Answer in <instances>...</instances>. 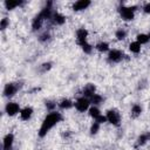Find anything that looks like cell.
I'll list each match as a JSON object with an SVG mask.
<instances>
[{"label": "cell", "mask_w": 150, "mask_h": 150, "mask_svg": "<svg viewBox=\"0 0 150 150\" xmlns=\"http://www.w3.org/2000/svg\"><path fill=\"white\" fill-rule=\"evenodd\" d=\"M61 120H62V115H61L60 112H57V111H52L50 114H48V115L45 117V120H43V122H42V124H41V127H40L39 136H40V137H45V136L47 135V132H48L55 124H57Z\"/></svg>", "instance_id": "1"}, {"label": "cell", "mask_w": 150, "mask_h": 150, "mask_svg": "<svg viewBox=\"0 0 150 150\" xmlns=\"http://www.w3.org/2000/svg\"><path fill=\"white\" fill-rule=\"evenodd\" d=\"M87 36H88V32L87 29L84 28H80L76 30V40H77V43L81 46V48L83 49L84 53L87 54H90L91 53V46L88 43L87 41Z\"/></svg>", "instance_id": "2"}, {"label": "cell", "mask_w": 150, "mask_h": 150, "mask_svg": "<svg viewBox=\"0 0 150 150\" xmlns=\"http://www.w3.org/2000/svg\"><path fill=\"white\" fill-rule=\"evenodd\" d=\"M136 8H137V6H130V7L121 6L120 9H118V12H120V15H121V18H122L123 20L130 21V20H132L134 16H135L134 13H135Z\"/></svg>", "instance_id": "3"}, {"label": "cell", "mask_w": 150, "mask_h": 150, "mask_svg": "<svg viewBox=\"0 0 150 150\" xmlns=\"http://www.w3.org/2000/svg\"><path fill=\"white\" fill-rule=\"evenodd\" d=\"M105 117H107V121H108L109 123H111L112 125H116V127L120 125L121 116H120V114H118L116 110H108Z\"/></svg>", "instance_id": "4"}, {"label": "cell", "mask_w": 150, "mask_h": 150, "mask_svg": "<svg viewBox=\"0 0 150 150\" xmlns=\"http://www.w3.org/2000/svg\"><path fill=\"white\" fill-rule=\"evenodd\" d=\"M89 104H90L89 98H87V97H84V96H82V97L77 98V100H76V102L74 103V105H75L76 110H79V111H81V112L86 111V110L89 108Z\"/></svg>", "instance_id": "5"}, {"label": "cell", "mask_w": 150, "mask_h": 150, "mask_svg": "<svg viewBox=\"0 0 150 150\" xmlns=\"http://www.w3.org/2000/svg\"><path fill=\"white\" fill-rule=\"evenodd\" d=\"M19 88H20L19 83H7L4 88V95L6 97H12L19 90Z\"/></svg>", "instance_id": "6"}, {"label": "cell", "mask_w": 150, "mask_h": 150, "mask_svg": "<svg viewBox=\"0 0 150 150\" xmlns=\"http://www.w3.org/2000/svg\"><path fill=\"white\" fill-rule=\"evenodd\" d=\"M123 56H124V55H123V53H122L121 50H118V49H112V50H110L109 54H108V61L116 63V62H120V61L123 59Z\"/></svg>", "instance_id": "7"}, {"label": "cell", "mask_w": 150, "mask_h": 150, "mask_svg": "<svg viewBox=\"0 0 150 150\" xmlns=\"http://www.w3.org/2000/svg\"><path fill=\"white\" fill-rule=\"evenodd\" d=\"M5 110H6L7 115L14 116V115H16L18 112H20V107H19V104L15 103V102H8V103L6 104V107H5Z\"/></svg>", "instance_id": "8"}, {"label": "cell", "mask_w": 150, "mask_h": 150, "mask_svg": "<svg viewBox=\"0 0 150 150\" xmlns=\"http://www.w3.org/2000/svg\"><path fill=\"white\" fill-rule=\"evenodd\" d=\"M13 142H14L13 134H7L4 138V142H2V150H12Z\"/></svg>", "instance_id": "9"}, {"label": "cell", "mask_w": 150, "mask_h": 150, "mask_svg": "<svg viewBox=\"0 0 150 150\" xmlns=\"http://www.w3.org/2000/svg\"><path fill=\"white\" fill-rule=\"evenodd\" d=\"M43 21H45L43 16L39 13V14L34 18V20H33V22H32V28H33V30H34V32L40 30L41 27H42V25H43Z\"/></svg>", "instance_id": "10"}, {"label": "cell", "mask_w": 150, "mask_h": 150, "mask_svg": "<svg viewBox=\"0 0 150 150\" xmlns=\"http://www.w3.org/2000/svg\"><path fill=\"white\" fill-rule=\"evenodd\" d=\"M89 6H90V1L89 0H79L73 5V9L76 11V12L77 11H83Z\"/></svg>", "instance_id": "11"}, {"label": "cell", "mask_w": 150, "mask_h": 150, "mask_svg": "<svg viewBox=\"0 0 150 150\" xmlns=\"http://www.w3.org/2000/svg\"><path fill=\"white\" fill-rule=\"evenodd\" d=\"M50 21L54 25H63L64 21H66V18L62 14H60L59 12H54L53 15H52V18H50Z\"/></svg>", "instance_id": "12"}, {"label": "cell", "mask_w": 150, "mask_h": 150, "mask_svg": "<svg viewBox=\"0 0 150 150\" xmlns=\"http://www.w3.org/2000/svg\"><path fill=\"white\" fill-rule=\"evenodd\" d=\"M83 96L84 97H87V98H90L94 94H95V86L94 84H91V83H88V84H86L84 86V88H83Z\"/></svg>", "instance_id": "13"}, {"label": "cell", "mask_w": 150, "mask_h": 150, "mask_svg": "<svg viewBox=\"0 0 150 150\" xmlns=\"http://www.w3.org/2000/svg\"><path fill=\"white\" fill-rule=\"evenodd\" d=\"M32 115H33V109L30 107H26L20 110V117L23 121H28L32 117Z\"/></svg>", "instance_id": "14"}, {"label": "cell", "mask_w": 150, "mask_h": 150, "mask_svg": "<svg viewBox=\"0 0 150 150\" xmlns=\"http://www.w3.org/2000/svg\"><path fill=\"white\" fill-rule=\"evenodd\" d=\"M4 4H5V7H6L8 11H11V9H14L15 7L21 6L23 2H22V1H12V0H7V1H5Z\"/></svg>", "instance_id": "15"}, {"label": "cell", "mask_w": 150, "mask_h": 150, "mask_svg": "<svg viewBox=\"0 0 150 150\" xmlns=\"http://www.w3.org/2000/svg\"><path fill=\"white\" fill-rule=\"evenodd\" d=\"M73 105H74V103H73L70 100H62V101L59 103V107H60L61 109H70Z\"/></svg>", "instance_id": "16"}, {"label": "cell", "mask_w": 150, "mask_h": 150, "mask_svg": "<svg viewBox=\"0 0 150 150\" xmlns=\"http://www.w3.org/2000/svg\"><path fill=\"white\" fill-rule=\"evenodd\" d=\"M141 112H142V107L139 104H134L131 107V115L134 117H137L138 115H141Z\"/></svg>", "instance_id": "17"}, {"label": "cell", "mask_w": 150, "mask_h": 150, "mask_svg": "<svg viewBox=\"0 0 150 150\" xmlns=\"http://www.w3.org/2000/svg\"><path fill=\"white\" fill-rule=\"evenodd\" d=\"M102 96L101 95H98V94H94L90 98H89V101H90V103H93L94 105H96V104H100L101 102H102Z\"/></svg>", "instance_id": "18"}, {"label": "cell", "mask_w": 150, "mask_h": 150, "mask_svg": "<svg viewBox=\"0 0 150 150\" xmlns=\"http://www.w3.org/2000/svg\"><path fill=\"white\" fill-rule=\"evenodd\" d=\"M96 49L101 53H104V52L109 50V45L107 42H100V43L96 45Z\"/></svg>", "instance_id": "19"}, {"label": "cell", "mask_w": 150, "mask_h": 150, "mask_svg": "<svg viewBox=\"0 0 150 150\" xmlns=\"http://www.w3.org/2000/svg\"><path fill=\"white\" fill-rule=\"evenodd\" d=\"M129 49H130L132 53L137 54V53H139V50H141V45H139L137 41L131 42V43H130V46H129Z\"/></svg>", "instance_id": "20"}, {"label": "cell", "mask_w": 150, "mask_h": 150, "mask_svg": "<svg viewBox=\"0 0 150 150\" xmlns=\"http://www.w3.org/2000/svg\"><path fill=\"white\" fill-rule=\"evenodd\" d=\"M136 39H137V42L139 45H144V43L149 42V36L146 34H138Z\"/></svg>", "instance_id": "21"}, {"label": "cell", "mask_w": 150, "mask_h": 150, "mask_svg": "<svg viewBox=\"0 0 150 150\" xmlns=\"http://www.w3.org/2000/svg\"><path fill=\"white\" fill-rule=\"evenodd\" d=\"M89 115L94 118V120H96L100 115H101V112H100V110H98V108H96L95 105L94 107H91L90 109H89Z\"/></svg>", "instance_id": "22"}, {"label": "cell", "mask_w": 150, "mask_h": 150, "mask_svg": "<svg viewBox=\"0 0 150 150\" xmlns=\"http://www.w3.org/2000/svg\"><path fill=\"white\" fill-rule=\"evenodd\" d=\"M149 139L148 135H141L138 138H137V143H136V146H141V145H144L146 143V141Z\"/></svg>", "instance_id": "23"}, {"label": "cell", "mask_w": 150, "mask_h": 150, "mask_svg": "<svg viewBox=\"0 0 150 150\" xmlns=\"http://www.w3.org/2000/svg\"><path fill=\"white\" fill-rule=\"evenodd\" d=\"M98 129H100V123L94 122V123L91 124V127H90V134H91V135H95V134L98 131Z\"/></svg>", "instance_id": "24"}, {"label": "cell", "mask_w": 150, "mask_h": 150, "mask_svg": "<svg viewBox=\"0 0 150 150\" xmlns=\"http://www.w3.org/2000/svg\"><path fill=\"white\" fill-rule=\"evenodd\" d=\"M125 36H127V32H125L124 29H118V30L116 32V38H117L118 40H123Z\"/></svg>", "instance_id": "25"}, {"label": "cell", "mask_w": 150, "mask_h": 150, "mask_svg": "<svg viewBox=\"0 0 150 150\" xmlns=\"http://www.w3.org/2000/svg\"><path fill=\"white\" fill-rule=\"evenodd\" d=\"M8 25H9V21H8V19H7V18L1 19V22H0V29H1V30L6 29Z\"/></svg>", "instance_id": "26"}, {"label": "cell", "mask_w": 150, "mask_h": 150, "mask_svg": "<svg viewBox=\"0 0 150 150\" xmlns=\"http://www.w3.org/2000/svg\"><path fill=\"white\" fill-rule=\"evenodd\" d=\"M55 107H56V103L55 102H53V101H46V108L49 111H53Z\"/></svg>", "instance_id": "27"}, {"label": "cell", "mask_w": 150, "mask_h": 150, "mask_svg": "<svg viewBox=\"0 0 150 150\" xmlns=\"http://www.w3.org/2000/svg\"><path fill=\"white\" fill-rule=\"evenodd\" d=\"M49 38H50V35H49V33H47V32H45L43 34H41V35H40V38H39V40H40L41 42H46V41H48V40H49Z\"/></svg>", "instance_id": "28"}, {"label": "cell", "mask_w": 150, "mask_h": 150, "mask_svg": "<svg viewBox=\"0 0 150 150\" xmlns=\"http://www.w3.org/2000/svg\"><path fill=\"white\" fill-rule=\"evenodd\" d=\"M50 68H52V63H50V62H46V63L42 64L41 70H42V71H47V70H49Z\"/></svg>", "instance_id": "29"}, {"label": "cell", "mask_w": 150, "mask_h": 150, "mask_svg": "<svg viewBox=\"0 0 150 150\" xmlns=\"http://www.w3.org/2000/svg\"><path fill=\"white\" fill-rule=\"evenodd\" d=\"M105 121H107V117L103 116V115H100V116L95 120V122H97V123H100V124H101V123H104Z\"/></svg>", "instance_id": "30"}, {"label": "cell", "mask_w": 150, "mask_h": 150, "mask_svg": "<svg viewBox=\"0 0 150 150\" xmlns=\"http://www.w3.org/2000/svg\"><path fill=\"white\" fill-rule=\"evenodd\" d=\"M143 11H144V13H146V14L150 13V2H148V4H145V5L143 6Z\"/></svg>", "instance_id": "31"}, {"label": "cell", "mask_w": 150, "mask_h": 150, "mask_svg": "<svg viewBox=\"0 0 150 150\" xmlns=\"http://www.w3.org/2000/svg\"><path fill=\"white\" fill-rule=\"evenodd\" d=\"M148 137H149V139H150V132H149V134H148Z\"/></svg>", "instance_id": "32"}, {"label": "cell", "mask_w": 150, "mask_h": 150, "mask_svg": "<svg viewBox=\"0 0 150 150\" xmlns=\"http://www.w3.org/2000/svg\"><path fill=\"white\" fill-rule=\"evenodd\" d=\"M148 36H149V40H150V33H149V34H148Z\"/></svg>", "instance_id": "33"}]
</instances>
